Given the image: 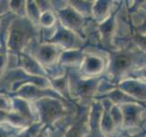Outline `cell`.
I'll use <instances>...</instances> for the list:
<instances>
[{
    "label": "cell",
    "instance_id": "1",
    "mask_svg": "<svg viewBox=\"0 0 146 137\" xmlns=\"http://www.w3.org/2000/svg\"><path fill=\"white\" fill-rule=\"evenodd\" d=\"M128 64H129V59H128L127 58H125V57H121V58H119L117 59L116 67L121 68L123 67H125L126 65H128Z\"/></svg>",
    "mask_w": 146,
    "mask_h": 137
}]
</instances>
